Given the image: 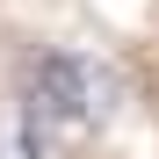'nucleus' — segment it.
I'll list each match as a JSON object with an SVG mask.
<instances>
[{
	"mask_svg": "<svg viewBox=\"0 0 159 159\" xmlns=\"http://www.w3.org/2000/svg\"><path fill=\"white\" fill-rule=\"evenodd\" d=\"M22 101H29V123H80V116H87V65L65 58V51L29 58Z\"/></svg>",
	"mask_w": 159,
	"mask_h": 159,
	"instance_id": "f257e3e1",
	"label": "nucleus"
}]
</instances>
